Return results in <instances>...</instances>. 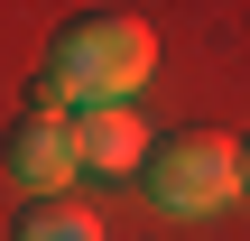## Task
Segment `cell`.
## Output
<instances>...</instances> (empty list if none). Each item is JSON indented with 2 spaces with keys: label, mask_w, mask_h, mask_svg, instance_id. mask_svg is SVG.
Returning a JSON list of instances; mask_svg holds the SVG:
<instances>
[{
  "label": "cell",
  "mask_w": 250,
  "mask_h": 241,
  "mask_svg": "<svg viewBox=\"0 0 250 241\" xmlns=\"http://www.w3.org/2000/svg\"><path fill=\"white\" fill-rule=\"evenodd\" d=\"M241 195H250V139H241Z\"/></svg>",
  "instance_id": "6"
},
{
  "label": "cell",
  "mask_w": 250,
  "mask_h": 241,
  "mask_svg": "<svg viewBox=\"0 0 250 241\" xmlns=\"http://www.w3.org/2000/svg\"><path fill=\"white\" fill-rule=\"evenodd\" d=\"M74 139H83V176H139L158 130L130 102H102V111H74Z\"/></svg>",
  "instance_id": "4"
},
{
  "label": "cell",
  "mask_w": 250,
  "mask_h": 241,
  "mask_svg": "<svg viewBox=\"0 0 250 241\" xmlns=\"http://www.w3.org/2000/svg\"><path fill=\"white\" fill-rule=\"evenodd\" d=\"M9 241H102V214L74 204V195H28L19 223H9Z\"/></svg>",
  "instance_id": "5"
},
{
  "label": "cell",
  "mask_w": 250,
  "mask_h": 241,
  "mask_svg": "<svg viewBox=\"0 0 250 241\" xmlns=\"http://www.w3.org/2000/svg\"><path fill=\"white\" fill-rule=\"evenodd\" d=\"M0 158H9V176H19L28 195H74V167H83L74 111H56V102H28V111L9 121V139H0Z\"/></svg>",
  "instance_id": "3"
},
{
  "label": "cell",
  "mask_w": 250,
  "mask_h": 241,
  "mask_svg": "<svg viewBox=\"0 0 250 241\" xmlns=\"http://www.w3.org/2000/svg\"><path fill=\"white\" fill-rule=\"evenodd\" d=\"M158 74V28L130 19V9H74L46 46V84L37 102L56 111H102V102H130L139 84Z\"/></svg>",
  "instance_id": "1"
},
{
  "label": "cell",
  "mask_w": 250,
  "mask_h": 241,
  "mask_svg": "<svg viewBox=\"0 0 250 241\" xmlns=\"http://www.w3.org/2000/svg\"><path fill=\"white\" fill-rule=\"evenodd\" d=\"M139 176H148V204H158V214H223V204L241 195V139H232V130H204V121L158 130Z\"/></svg>",
  "instance_id": "2"
}]
</instances>
